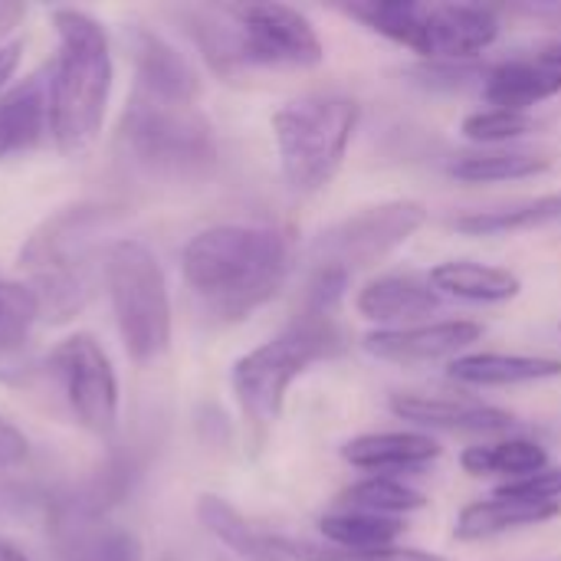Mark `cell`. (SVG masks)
<instances>
[{
    "label": "cell",
    "mask_w": 561,
    "mask_h": 561,
    "mask_svg": "<svg viewBox=\"0 0 561 561\" xmlns=\"http://www.w3.org/2000/svg\"><path fill=\"white\" fill-rule=\"evenodd\" d=\"M181 273L207 316L237 322L279 293L289 273V240L276 227L217 224L191 237Z\"/></svg>",
    "instance_id": "1"
},
{
    "label": "cell",
    "mask_w": 561,
    "mask_h": 561,
    "mask_svg": "<svg viewBox=\"0 0 561 561\" xmlns=\"http://www.w3.org/2000/svg\"><path fill=\"white\" fill-rule=\"evenodd\" d=\"M118 224L108 204H69L46 217L20 250L23 286L39 306V319L66 322L79 316L99 283H105V237Z\"/></svg>",
    "instance_id": "2"
},
{
    "label": "cell",
    "mask_w": 561,
    "mask_h": 561,
    "mask_svg": "<svg viewBox=\"0 0 561 561\" xmlns=\"http://www.w3.org/2000/svg\"><path fill=\"white\" fill-rule=\"evenodd\" d=\"M115 154L131 174L161 184H194L214 174L220 148L197 102L128 95L115 128Z\"/></svg>",
    "instance_id": "3"
},
{
    "label": "cell",
    "mask_w": 561,
    "mask_h": 561,
    "mask_svg": "<svg viewBox=\"0 0 561 561\" xmlns=\"http://www.w3.org/2000/svg\"><path fill=\"white\" fill-rule=\"evenodd\" d=\"M59 53L53 59V138L62 154L85 151L102 131L115 66L105 26L76 7H56Z\"/></svg>",
    "instance_id": "4"
},
{
    "label": "cell",
    "mask_w": 561,
    "mask_h": 561,
    "mask_svg": "<svg viewBox=\"0 0 561 561\" xmlns=\"http://www.w3.org/2000/svg\"><path fill=\"white\" fill-rule=\"evenodd\" d=\"M342 352H345V335L332 316L299 312L279 335L237 358L230 371V385L240 401V411L256 427L276 424L286 408L289 388L312 365L332 362Z\"/></svg>",
    "instance_id": "5"
},
{
    "label": "cell",
    "mask_w": 561,
    "mask_h": 561,
    "mask_svg": "<svg viewBox=\"0 0 561 561\" xmlns=\"http://www.w3.org/2000/svg\"><path fill=\"white\" fill-rule=\"evenodd\" d=\"M342 10L431 62H467L500 36V13L480 3L365 0Z\"/></svg>",
    "instance_id": "6"
},
{
    "label": "cell",
    "mask_w": 561,
    "mask_h": 561,
    "mask_svg": "<svg viewBox=\"0 0 561 561\" xmlns=\"http://www.w3.org/2000/svg\"><path fill=\"white\" fill-rule=\"evenodd\" d=\"M362 108L339 92H309L273 112L279 168L293 194H319L345 161Z\"/></svg>",
    "instance_id": "7"
},
{
    "label": "cell",
    "mask_w": 561,
    "mask_h": 561,
    "mask_svg": "<svg viewBox=\"0 0 561 561\" xmlns=\"http://www.w3.org/2000/svg\"><path fill=\"white\" fill-rule=\"evenodd\" d=\"M325 59V46L306 13L286 3H233L220 7L214 72L240 69H312Z\"/></svg>",
    "instance_id": "8"
},
{
    "label": "cell",
    "mask_w": 561,
    "mask_h": 561,
    "mask_svg": "<svg viewBox=\"0 0 561 561\" xmlns=\"http://www.w3.org/2000/svg\"><path fill=\"white\" fill-rule=\"evenodd\" d=\"M105 293L135 365H151L171 348V293L151 247L122 237L105 253Z\"/></svg>",
    "instance_id": "9"
},
{
    "label": "cell",
    "mask_w": 561,
    "mask_h": 561,
    "mask_svg": "<svg viewBox=\"0 0 561 561\" xmlns=\"http://www.w3.org/2000/svg\"><path fill=\"white\" fill-rule=\"evenodd\" d=\"M424 220L427 207L421 201H385L365 207L325 227L309 250V263L312 270H335L352 276L408 243L424 227Z\"/></svg>",
    "instance_id": "10"
},
{
    "label": "cell",
    "mask_w": 561,
    "mask_h": 561,
    "mask_svg": "<svg viewBox=\"0 0 561 561\" xmlns=\"http://www.w3.org/2000/svg\"><path fill=\"white\" fill-rule=\"evenodd\" d=\"M69 414L76 424L95 437H112L118 427V378L89 332L62 339L46 362Z\"/></svg>",
    "instance_id": "11"
},
{
    "label": "cell",
    "mask_w": 561,
    "mask_h": 561,
    "mask_svg": "<svg viewBox=\"0 0 561 561\" xmlns=\"http://www.w3.org/2000/svg\"><path fill=\"white\" fill-rule=\"evenodd\" d=\"M561 92V39L516 53L483 72V95L493 108L529 112Z\"/></svg>",
    "instance_id": "12"
},
{
    "label": "cell",
    "mask_w": 561,
    "mask_h": 561,
    "mask_svg": "<svg viewBox=\"0 0 561 561\" xmlns=\"http://www.w3.org/2000/svg\"><path fill=\"white\" fill-rule=\"evenodd\" d=\"M483 339V325L473 319H447L427 325H404V329H378L362 339V348L381 362L394 365H424L440 358H460L473 342Z\"/></svg>",
    "instance_id": "13"
},
{
    "label": "cell",
    "mask_w": 561,
    "mask_h": 561,
    "mask_svg": "<svg viewBox=\"0 0 561 561\" xmlns=\"http://www.w3.org/2000/svg\"><path fill=\"white\" fill-rule=\"evenodd\" d=\"M125 43L135 66V85H131L135 92L171 99V102H197L201 76L174 43H168L161 33L148 26L125 30Z\"/></svg>",
    "instance_id": "14"
},
{
    "label": "cell",
    "mask_w": 561,
    "mask_h": 561,
    "mask_svg": "<svg viewBox=\"0 0 561 561\" xmlns=\"http://www.w3.org/2000/svg\"><path fill=\"white\" fill-rule=\"evenodd\" d=\"M53 135V69H36L0 95V158L33 151Z\"/></svg>",
    "instance_id": "15"
},
{
    "label": "cell",
    "mask_w": 561,
    "mask_h": 561,
    "mask_svg": "<svg viewBox=\"0 0 561 561\" xmlns=\"http://www.w3.org/2000/svg\"><path fill=\"white\" fill-rule=\"evenodd\" d=\"M53 542L59 561H145V549L131 529L66 506L56 510Z\"/></svg>",
    "instance_id": "16"
},
{
    "label": "cell",
    "mask_w": 561,
    "mask_h": 561,
    "mask_svg": "<svg viewBox=\"0 0 561 561\" xmlns=\"http://www.w3.org/2000/svg\"><path fill=\"white\" fill-rule=\"evenodd\" d=\"M391 414L411 421L417 427L460 431V434H500L516 424V417L503 408L473 401V398H447V394H391Z\"/></svg>",
    "instance_id": "17"
},
{
    "label": "cell",
    "mask_w": 561,
    "mask_h": 561,
    "mask_svg": "<svg viewBox=\"0 0 561 561\" xmlns=\"http://www.w3.org/2000/svg\"><path fill=\"white\" fill-rule=\"evenodd\" d=\"M444 296L431 286L427 276L417 273H388L365 283L355 296V309L371 319L385 322V329H404L431 312H437Z\"/></svg>",
    "instance_id": "18"
},
{
    "label": "cell",
    "mask_w": 561,
    "mask_h": 561,
    "mask_svg": "<svg viewBox=\"0 0 561 561\" xmlns=\"http://www.w3.org/2000/svg\"><path fill=\"white\" fill-rule=\"evenodd\" d=\"M447 378L470 388H513L561 378L559 358L546 355H503V352H473L447 365Z\"/></svg>",
    "instance_id": "19"
},
{
    "label": "cell",
    "mask_w": 561,
    "mask_h": 561,
    "mask_svg": "<svg viewBox=\"0 0 561 561\" xmlns=\"http://www.w3.org/2000/svg\"><path fill=\"white\" fill-rule=\"evenodd\" d=\"M556 516H561V503L516 500V496L493 493L490 500H477V503L460 510L454 536L460 542H483V539H496V536L513 533V529L542 526Z\"/></svg>",
    "instance_id": "20"
},
{
    "label": "cell",
    "mask_w": 561,
    "mask_h": 561,
    "mask_svg": "<svg viewBox=\"0 0 561 561\" xmlns=\"http://www.w3.org/2000/svg\"><path fill=\"white\" fill-rule=\"evenodd\" d=\"M342 457L371 473L388 470H417L440 457V444L421 431H381V434H358L342 447Z\"/></svg>",
    "instance_id": "21"
},
{
    "label": "cell",
    "mask_w": 561,
    "mask_h": 561,
    "mask_svg": "<svg viewBox=\"0 0 561 561\" xmlns=\"http://www.w3.org/2000/svg\"><path fill=\"white\" fill-rule=\"evenodd\" d=\"M427 279L440 296L463 299V302H483V306H500L523 293V279L516 273L486 266V263H470V260L440 263L431 270Z\"/></svg>",
    "instance_id": "22"
},
{
    "label": "cell",
    "mask_w": 561,
    "mask_h": 561,
    "mask_svg": "<svg viewBox=\"0 0 561 561\" xmlns=\"http://www.w3.org/2000/svg\"><path fill=\"white\" fill-rule=\"evenodd\" d=\"M197 519L201 526L240 561H289L279 556V549L273 546V536L256 533L240 510H233L227 500L220 496H201L197 500Z\"/></svg>",
    "instance_id": "23"
},
{
    "label": "cell",
    "mask_w": 561,
    "mask_h": 561,
    "mask_svg": "<svg viewBox=\"0 0 561 561\" xmlns=\"http://www.w3.org/2000/svg\"><path fill=\"white\" fill-rule=\"evenodd\" d=\"M561 217V194H546V197H526L513 201L503 207H486V210H470L454 217V230L467 237H506L519 230H533L542 224H552Z\"/></svg>",
    "instance_id": "24"
},
{
    "label": "cell",
    "mask_w": 561,
    "mask_h": 561,
    "mask_svg": "<svg viewBox=\"0 0 561 561\" xmlns=\"http://www.w3.org/2000/svg\"><path fill=\"white\" fill-rule=\"evenodd\" d=\"M460 467L470 477H506V483H513V480H526L533 473L549 470V454L536 440L513 437V440H500V444L467 447L460 454Z\"/></svg>",
    "instance_id": "25"
},
{
    "label": "cell",
    "mask_w": 561,
    "mask_h": 561,
    "mask_svg": "<svg viewBox=\"0 0 561 561\" xmlns=\"http://www.w3.org/2000/svg\"><path fill=\"white\" fill-rule=\"evenodd\" d=\"M552 168V158L542 151H523V148H490V151H470L450 161V178L467 184H496V181H523L546 174Z\"/></svg>",
    "instance_id": "26"
},
{
    "label": "cell",
    "mask_w": 561,
    "mask_h": 561,
    "mask_svg": "<svg viewBox=\"0 0 561 561\" xmlns=\"http://www.w3.org/2000/svg\"><path fill=\"white\" fill-rule=\"evenodd\" d=\"M401 519L391 516H375L365 510H335L319 519V533L325 536L329 546L348 549V552H378V549H394L401 536Z\"/></svg>",
    "instance_id": "27"
},
{
    "label": "cell",
    "mask_w": 561,
    "mask_h": 561,
    "mask_svg": "<svg viewBox=\"0 0 561 561\" xmlns=\"http://www.w3.org/2000/svg\"><path fill=\"white\" fill-rule=\"evenodd\" d=\"M39 319V306L23 283L0 279V371H7L26 348Z\"/></svg>",
    "instance_id": "28"
},
{
    "label": "cell",
    "mask_w": 561,
    "mask_h": 561,
    "mask_svg": "<svg viewBox=\"0 0 561 561\" xmlns=\"http://www.w3.org/2000/svg\"><path fill=\"white\" fill-rule=\"evenodd\" d=\"M342 506L398 519V516H408V513L424 510L427 500H424V493H417L414 486H408V483H401V480H394V477L375 473V477H368V480L348 486V490L342 493Z\"/></svg>",
    "instance_id": "29"
},
{
    "label": "cell",
    "mask_w": 561,
    "mask_h": 561,
    "mask_svg": "<svg viewBox=\"0 0 561 561\" xmlns=\"http://www.w3.org/2000/svg\"><path fill=\"white\" fill-rule=\"evenodd\" d=\"M536 128V118L529 112H513V108H477L463 118L460 131L477 141V145H503L513 138H523L526 131Z\"/></svg>",
    "instance_id": "30"
},
{
    "label": "cell",
    "mask_w": 561,
    "mask_h": 561,
    "mask_svg": "<svg viewBox=\"0 0 561 561\" xmlns=\"http://www.w3.org/2000/svg\"><path fill=\"white\" fill-rule=\"evenodd\" d=\"M500 496H516V500H539V503H561V470H542L526 480L503 483L496 490Z\"/></svg>",
    "instance_id": "31"
},
{
    "label": "cell",
    "mask_w": 561,
    "mask_h": 561,
    "mask_svg": "<svg viewBox=\"0 0 561 561\" xmlns=\"http://www.w3.org/2000/svg\"><path fill=\"white\" fill-rule=\"evenodd\" d=\"M26 454H30L26 437H23L7 417H0V470L20 467V463L26 460Z\"/></svg>",
    "instance_id": "32"
},
{
    "label": "cell",
    "mask_w": 561,
    "mask_h": 561,
    "mask_svg": "<svg viewBox=\"0 0 561 561\" xmlns=\"http://www.w3.org/2000/svg\"><path fill=\"white\" fill-rule=\"evenodd\" d=\"M20 56H23V43L20 39H10L0 46V89L13 79L16 66H20Z\"/></svg>",
    "instance_id": "33"
},
{
    "label": "cell",
    "mask_w": 561,
    "mask_h": 561,
    "mask_svg": "<svg viewBox=\"0 0 561 561\" xmlns=\"http://www.w3.org/2000/svg\"><path fill=\"white\" fill-rule=\"evenodd\" d=\"M26 13V7L23 3H7V0H0V33H7V30H13L16 23H20V16Z\"/></svg>",
    "instance_id": "34"
},
{
    "label": "cell",
    "mask_w": 561,
    "mask_h": 561,
    "mask_svg": "<svg viewBox=\"0 0 561 561\" xmlns=\"http://www.w3.org/2000/svg\"><path fill=\"white\" fill-rule=\"evenodd\" d=\"M526 13H536V16H546L552 23L561 26V3H542V7H526Z\"/></svg>",
    "instance_id": "35"
},
{
    "label": "cell",
    "mask_w": 561,
    "mask_h": 561,
    "mask_svg": "<svg viewBox=\"0 0 561 561\" xmlns=\"http://www.w3.org/2000/svg\"><path fill=\"white\" fill-rule=\"evenodd\" d=\"M0 561H30L16 546H7V542H0Z\"/></svg>",
    "instance_id": "36"
},
{
    "label": "cell",
    "mask_w": 561,
    "mask_h": 561,
    "mask_svg": "<svg viewBox=\"0 0 561 561\" xmlns=\"http://www.w3.org/2000/svg\"><path fill=\"white\" fill-rule=\"evenodd\" d=\"M217 561H230V559H217Z\"/></svg>",
    "instance_id": "37"
}]
</instances>
